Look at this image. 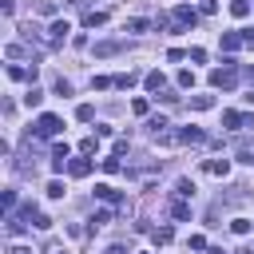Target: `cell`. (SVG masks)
Wrapping results in <instances>:
<instances>
[{
  "instance_id": "4",
  "label": "cell",
  "mask_w": 254,
  "mask_h": 254,
  "mask_svg": "<svg viewBox=\"0 0 254 254\" xmlns=\"http://www.w3.org/2000/svg\"><path fill=\"white\" fill-rule=\"evenodd\" d=\"M67 32H71V24H67V20H52V24H48V44H52V48H56V44H64V40H67Z\"/></svg>"
},
{
  "instance_id": "33",
  "label": "cell",
  "mask_w": 254,
  "mask_h": 254,
  "mask_svg": "<svg viewBox=\"0 0 254 254\" xmlns=\"http://www.w3.org/2000/svg\"><path fill=\"white\" fill-rule=\"evenodd\" d=\"M187 246H190V250H206V238H202V234H190V242H187Z\"/></svg>"
},
{
  "instance_id": "31",
  "label": "cell",
  "mask_w": 254,
  "mask_h": 254,
  "mask_svg": "<svg viewBox=\"0 0 254 254\" xmlns=\"http://www.w3.org/2000/svg\"><path fill=\"white\" fill-rule=\"evenodd\" d=\"M127 32H147V20H139V16H135V20H127Z\"/></svg>"
},
{
  "instance_id": "11",
  "label": "cell",
  "mask_w": 254,
  "mask_h": 254,
  "mask_svg": "<svg viewBox=\"0 0 254 254\" xmlns=\"http://www.w3.org/2000/svg\"><path fill=\"white\" fill-rule=\"evenodd\" d=\"M202 139H206V135H202L198 127H183V131L175 135V143H187V147H190V143H202Z\"/></svg>"
},
{
  "instance_id": "5",
  "label": "cell",
  "mask_w": 254,
  "mask_h": 254,
  "mask_svg": "<svg viewBox=\"0 0 254 254\" xmlns=\"http://www.w3.org/2000/svg\"><path fill=\"white\" fill-rule=\"evenodd\" d=\"M175 24H179V28H194V24H198V12H194L190 4H179V8H175Z\"/></svg>"
},
{
  "instance_id": "21",
  "label": "cell",
  "mask_w": 254,
  "mask_h": 254,
  "mask_svg": "<svg viewBox=\"0 0 254 254\" xmlns=\"http://www.w3.org/2000/svg\"><path fill=\"white\" fill-rule=\"evenodd\" d=\"M171 214H175L179 222H187V218H190V206H187V202L179 198V202H171Z\"/></svg>"
},
{
  "instance_id": "27",
  "label": "cell",
  "mask_w": 254,
  "mask_h": 254,
  "mask_svg": "<svg viewBox=\"0 0 254 254\" xmlns=\"http://www.w3.org/2000/svg\"><path fill=\"white\" fill-rule=\"evenodd\" d=\"M111 222V210H95V218H91V230H99V226H107Z\"/></svg>"
},
{
  "instance_id": "24",
  "label": "cell",
  "mask_w": 254,
  "mask_h": 254,
  "mask_svg": "<svg viewBox=\"0 0 254 254\" xmlns=\"http://www.w3.org/2000/svg\"><path fill=\"white\" fill-rule=\"evenodd\" d=\"M64 194H67V187H64L60 179H52V183H48V198H64Z\"/></svg>"
},
{
  "instance_id": "30",
  "label": "cell",
  "mask_w": 254,
  "mask_h": 254,
  "mask_svg": "<svg viewBox=\"0 0 254 254\" xmlns=\"http://www.w3.org/2000/svg\"><path fill=\"white\" fill-rule=\"evenodd\" d=\"M99 167H103V171H107V175H115V171H119V155H107V159H103V163H99Z\"/></svg>"
},
{
  "instance_id": "15",
  "label": "cell",
  "mask_w": 254,
  "mask_h": 254,
  "mask_svg": "<svg viewBox=\"0 0 254 254\" xmlns=\"http://www.w3.org/2000/svg\"><path fill=\"white\" fill-rule=\"evenodd\" d=\"M230 16L246 20V16H250V0H230Z\"/></svg>"
},
{
  "instance_id": "6",
  "label": "cell",
  "mask_w": 254,
  "mask_h": 254,
  "mask_svg": "<svg viewBox=\"0 0 254 254\" xmlns=\"http://www.w3.org/2000/svg\"><path fill=\"white\" fill-rule=\"evenodd\" d=\"M202 171H206V175H214V179H226V175H230V159H206V163H202Z\"/></svg>"
},
{
  "instance_id": "23",
  "label": "cell",
  "mask_w": 254,
  "mask_h": 254,
  "mask_svg": "<svg viewBox=\"0 0 254 254\" xmlns=\"http://www.w3.org/2000/svg\"><path fill=\"white\" fill-rule=\"evenodd\" d=\"M147 127H151L155 135H163V127H171V123H167V115H151V119H147Z\"/></svg>"
},
{
  "instance_id": "18",
  "label": "cell",
  "mask_w": 254,
  "mask_h": 254,
  "mask_svg": "<svg viewBox=\"0 0 254 254\" xmlns=\"http://www.w3.org/2000/svg\"><path fill=\"white\" fill-rule=\"evenodd\" d=\"M44 103V91L40 87H28V95H24V107H40Z\"/></svg>"
},
{
  "instance_id": "13",
  "label": "cell",
  "mask_w": 254,
  "mask_h": 254,
  "mask_svg": "<svg viewBox=\"0 0 254 254\" xmlns=\"http://www.w3.org/2000/svg\"><path fill=\"white\" fill-rule=\"evenodd\" d=\"M190 107L194 111H210L214 107V95H190Z\"/></svg>"
},
{
  "instance_id": "34",
  "label": "cell",
  "mask_w": 254,
  "mask_h": 254,
  "mask_svg": "<svg viewBox=\"0 0 254 254\" xmlns=\"http://www.w3.org/2000/svg\"><path fill=\"white\" fill-rule=\"evenodd\" d=\"M56 95H71V83L67 79H56Z\"/></svg>"
},
{
  "instance_id": "41",
  "label": "cell",
  "mask_w": 254,
  "mask_h": 254,
  "mask_svg": "<svg viewBox=\"0 0 254 254\" xmlns=\"http://www.w3.org/2000/svg\"><path fill=\"white\" fill-rule=\"evenodd\" d=\"M139 254H147V250H139Z\"/></svg>"
},
{
  "instance_id": "32",
  "label": "cell",
  "mask_w": 254,
  "mask_h": 254,
  "mask_svg": "<svg viewBox=\"0 0 254 254\" xmlns=\"http://www.w3.org/2000/svg\"><path fill=\"white\" fill-rule=\"evenodd\" d=\"M79 151H83V155H95V151H99V143H95V139H83V143H79Z\"/></svg>"
},
{
  "instance_id": "8",
  "label": "cell",
  "mask_w": 254,
  "mask_h": 254,
  "mask_svg": "<svg viewBox=\"0 0 254 254\" xmlns=\"http://www.w3.org/2000/svg\"><path fill=\"white\" fill-rule=\"evenodd\" d=\"M67 171H71L75 179H87V175H91V159H87V155H79V159H71V163H67Z\"/></svg>"
},
{
  "instance_id": "38",
  "label": "cell",
  "mask_w": 254,
  "mask_h": 254,
  "mask_svg": "<svg viewBox=\"0 0 254 254\" xmlns=\"http://www.w3.org/2000/svg\"><path fill=\"white\" fill-rule=\"evenodd\" d=\"M103 254H127V250H123V246H107Z\"/></svg>"
},
{
  "instance_id": "9",
  "label": "cell",
  "mask_w": 254,
  "mask_h": 254,
  "mask_svg": "<svg viewBox=\"0 0 254 254\" xmlns=\"http://www.w3.org/2000/svg\"><path fill=\"white\" fill-rule=\"evenodd\" d=\"M238 48H246L242 32H222V52H238Z\"/></svg>"
},
{
  "instance_id": "29",
  "label": "cell",
  "mask_w": 254,
  "mask_h": 254,
  "mask_svg": "<svg viewBox=\"0 0 254 254\" xmlns=\"http://www.w3.org/2000/svg\"><path fill=\"white\" fill-rule=\"evenodd\" d=\"M131 83H135V71H123V75H115V87H123V91H127Z\"/></svg>"
},
{
  "instance_id": "19",
  "label": "cell",
  "mask_w": 254,
  "mask_h": 254,
  "mask_svg": "<svg viewBox=\"0 0 254 254\" xmlns=\"http://www.w3.org/2000/svg\"><path fill=\"white\" fill-rule=\"evenodd\" d=\"M75 119H79V123H91V119H95V107H91V103H79V107H75Z\"/></svg>"
},
{
  "instance_id": "7",
  "label": "cell",
  "mask_w": 254,
  "mask_h": 254,
  "mask_svg": "<svg viewBox=\"0 0 254 254\" xmlns=\"http://www.w3.org/2000/svg\"><path fill=\"white\" fill-rule=\"evenodd\" d=\"M95 198H103V202H119V206H127L123 202V194L111 187V183H95Z\"/></svg>"
},
{
  "instance_id": "35",
  "label": "cell",
  "mask_w": 254,
  "mask_h": 254,
  "mask_svg": "<svg viewBox=\"0 0 254 254\" xmlns=\"http://www.w3.org/2000/svg\"><path fill=\"white\" fill-rule=\"evenodd\" d=\"M131 111L135 115H147V99H131Z\"/></svg>"
},
{
  "instance_id": "28",
  "label": "cell",
  "mask_w": 254,
  "mask_h": 254,
  "mask_svg": "<svg viewBox=\"0 0 254 254\" xmlns=\"http://www.w3.org/2000/svg\"><path fill=\"white\" fill-rule=\"evenodd\" d=\"M179 87H194V71H190V67L179 71Z\"/></svg>"
},
{
  "instance_id": "20",
  "label": "cell",
  "mask_w": 254,
  "mask_h": 254,
  "mask_svg": "<svg viewBox=\"0 0 254 254\" xmlns=\"http://www.w3.org/2000/svg\"><path fill=\"white\" fill-rule=\"evenodd\" d=\"M175 194H179V198H190V194H194V183H190V179H179V183H175Z\"/></svg>"
},
{
  "instance_id": "10",
  "label": "cell",
  "mask_w": 254,
  "mask_h": 254,
  "mask_svg": "<svg viewBox=\"0 0 254 254\" xmlns=\"http://www.w3.org/2000/svg\"><path fill=\"white\" fill-rule=\"evenodd\" d=\"M143 83H147V91H151V95H159V91L167 87V75H163V71H147V79H143Z\"/></svg>"
},
{
  "instance_id": "36",
  "label": "cell",
  "mask_w": 254,
  "mask_h": 254,
  "mask_svg": "<svg viewBox=\"0 0 254 254\" xmlns=\"http://www.w3.org/2000/svg\"><path fill=\"white\" fill-rule=\"evenodd\" d=\"M198 8H202V12H206V16H214V12H218V0H202V4H198Z\"/></svg>"
},
{
  "instance_id": "2",
  "label": "cell",
  "mask_w": 254,
  "mask_h": 254,
  "mask_svg": "<svg viewBox=\"0 0 254 254\" xmlns=\"http://www.w3.org/2000/svg\"><path fill=\"white\" fill-rule=\"evenodd\" d=\"M234 79H238L234 60H226V67H214V71H210V83H214V87H234Z\"/></svg>"
},
{
  "instance_id": "39",
  "label": "cell",
  "mask_w": 254,
  "mask_h": 254,
  "mask_svg": "<svg viewBox=\"0 0 254 254\" xmlns=\"http://www.w3.org/2000/svg\"><path fill=\"white\" fill-rule=\"evenodd\" d=\"M206 254H222V246H210V250H206Z\"/></svg>"
},
{
  "instance_id": "3",
  "label": "cell",
  "mask_w": 254,
  "mask_h": 254,
  "mask_svg": "<svg viewBox=\"0 0 254 254\" xmlns=\"http://www.w3.org/2000/svg\"><path fill=\"white\" fill-rule=\"evenodd\" d=\"M222 127H230V131L254 127V115H246V111H222Z\"/></svg>"
},
{
  "instance_id": "22",
  "label": "cell",
  "mask_w": 254,
  "mask_h": 254,
  "mask_svg": "<svg viewBox=\"0 0 254 254\" xmlns=\"http://www.w3.org/2000/svg\"><path fill=\"white\" fill-rule=\"evenodd\" d=\"M119 52V44L115 40H103V44H95V56H115Z\"/></svg>"
},
{
  "instance_id": "17",
  "label": "cell",
  "mask_w": 254,
  "mask_h": 254,
  "mask_svg": "<svg viewBox=\"0 0 254 254\" xmlns=\"http://www.w3.org/2000/svg\"><path fill=\"white\" fill-rule=\"evenodd\" d=\"M83 24H87V28H103V24H107V12H87Z\"/></svg>"
},
{
  "instance_id": "25",
  "label": "cell",
  "mask_w": 254,
  "mask_h": 254,
  "mask_svg": "<svg viewBox=\"0 0 254 254\" xmlns=\"http://www.w3.org/2000/svg\"><path fill=\"white\" fill-rule=\"evenodd\" d=\"M151 242H155V246H167V242H171V226H159V230L151 234Z\"/></svg>"
},
{
  "instance_id": "26",
  "label": "cell",
  "mask_w": 254,
  "mask_h": 254,
  "mask_svg": "<svg viewBox=\"0 0 254 254\" xmlns=\"http://www.w3.org/2000/svg\"><path fill=\"white\" fill-rule=\"evenodd\" d=\"M91 87H95V91H107V87H115V79H111V75H95Z\"/></svg>"
},
{
  "instance_id": "14",
  "label": "cell",
  "mask_w": 254,
  "mask_h": 254,
  "mask_svg": "<svg viewBox=\"0 0 254 254\" xmlns=\"http://www.w3.org/2000/svg\"><path fill=\"white\" fill-rule=\"evenodd\" d=\"M230 230L242 238V234H250V230H254V218H234V222H230Z\"/></svg>"
},
{
  "instance_id": "16",
  "label": "cell",
  "mask_w": 254,
  "mask_h": 254,
  "mask_svg": "<svg viewBox=\"0 0 254 254\" xmlns=\"http://www.w3.org/2000/svg\"><path fill=\"white\" fill-rule=\"evenodd\" d=\"M234 155H238L242 163H250V167H254V143H238V147H234Z\"/></svg>"
},
{
  "instance_id": "37",
  "label": "cell",
  "mask_w": 254,
  "mask_h": 254,
  "mask_svg": "<svg viewBox=\"0 0 254 254\" xmlns=\"http://www.w3.org/2000/svg\"><path fill=\"white\" fill-rule=\"evenodd\" d=\"M8 254H32L28 246H8Z\"/></svg>"
},
{
  "instance_id": "1",
  "label": "cell",
  "mask_w": 254,
  "mask_h": 254,
  "mask_svg": "<svg viewBox=\"0 0 254 254\" xmlns=\"http://www.w3.org/2000/svg\"><path fill=\"white\" fill-rule=\"evenodd\" d=\"M32 131H36V135H40V139H56V135H60V131H64V119H60V115H40V119H36V127H32Z\"/></svg>"
},
{
  "instance_id": "40",
  "label": "cell",
  "mask_w": 254,
  "mask_h": 254,
  "mask_svg": "<svg viewBox=\"0 0 254 254\" xmlns=\"http://www.w3.org/2000/svg\"><path fill=\"white\" fill-rule=\"evenodd\" d=\"M250 83H254V67H250Z\"/></svg>"
},
{
  "instance_id": "12",
  "label": "cell",
  "mask_w": 254,
  "mask_h": 254,
  "mask_svg": "<svg viewBox=\"0 0 254 254\" xmlns=\"http://www.w3.org/2000/svg\"><path fill=\"white\" fill-rule=\"evenodd\" d=\"M8 79H16V83H20V79H36V67L28 71V67H20V64H8Z\"/></svg>"
}]
</instances>
